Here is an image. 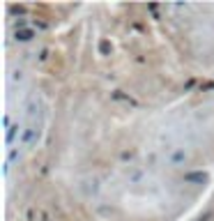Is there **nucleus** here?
I'll use <instances>...</instances> for the list:
<instances>
[{"mask_svg": "<svg viewBox=\"0 0 214 221\" xmlns=\"http://www.w3.org/2000/svg\"><path fill=\"white\" fill-rule=\"evenodd\" d=\"M39 134H42V127H30V124H26V129L21 134V141L26 143V145H35V143L39 141Z\"/></svg>", "mask_w": 214, "mask_h": 221, "instance_id": "1", "label": "nucleus"}, {"mask_svg": "<svg viewBox=\"0 0 214 221\" xmlns=\"http://www.w3.org/2000/svg\"><path fill=\"white\" fill-rule=\"evenodd\" d=\"M32 37H35L32 28H16V32H14V39H16V42H30Z\"/></svg>", "mask_w": 214, "mask_h": 221, "instance_id": "4", "label": "nucleus"}, {"mask_svg": "<svg viewBox=\"0 0 214 221\" xmlns=\"http://www.w3.org/2000/svg\"><path fill=\"white\" fill-rule=\"evenodd\" d=\"M21 85L23 83V69H12V74H9V88L14 90V85Z\"/></svg>", "mask_w": 214, "mask_h": 221, "instance_id": "5", "label": "nucleus"}, {"mask_svg": "<svg viewBox=\"0 0 214 221\" xmlns=\"http://www.w3.org/2000/svg\"><path fill=\"white\" fill-rule=\"evenodd\" d=\"M113 99H118V101H127V104H134V99L127 97V95H122V92H113Z\"/></svg>", "mask_w": 214, "mask_h": 221, "instance_id": "8", "label": "nucleus"}, {"mask_svg": "<svg viewBox=\"0 0 214 221\" xmlns=\"http://www.w3.org/2000/svg\"><path fill=\"white\" fill-rule=\"evenodd\" d=\"M16 129H18V124H9V127H7V143H9V145H12L14 136H16Z\"/></svg>", "mask_w": 214, "mask_h": 221, "instance_id": "7", "label": "nucleus"}, {"mask_svg": "<svg viewBox=\"0 0 214 221\" xmlns=\"http://www.w3.org/2000/svg\"><path fill=\"white\" fill-rule=\"evenodd\" d=\"M131 157H134L131 152H122V159H124V161H131Z\"/></svg>", "mask_w": 214, "mask_h": 221, "instance_id": "10", "label": "nucleus"}, {"mask_svg": "<svg viewBox=\"0 0 214 221\" xmlns=\"http://www.w3.org/2000/svg\"><path fill=\"white\" fill-rule=\"evenodd\" d=\"M81 191H83L85 196L99 194V180H97V177H85V180L81 182Z\"/></svg>", "mask_w": 214, "mask_h": 221, "instance_id": "2", "label": "nucleus"}, {"mask_svg": "<svg viewBox=\"0 0 214 221\" xmlns=\"http://www.w3.org/2000/svg\"><path fill=\"white\" fill-rule=\"evenodd\" d=\"M166 159L175 166V164H184V161L189 159V154H187V150H184V148H175V150L168 152V157H166Z\"/></svg>", "mask_w": 214, "mask_h": 221, "instance_id": "3", "label": "nucleus"}, {"mask_svg": "<svg viewBox=\"0 0 214 221\" xmlns=\"http://www.w3.org/2000/svg\"><path fill=\"white\" fill-rule=\"evenodd\" d=\"M46 58H49V51H46V48H44L42 53H39V60H46Z\"/></svg>", "mask_w": 214, "mask_h": 221, "instance_id": "11", "label": "nucleus"}, {"mask_svg": "<svg viewBox=\"0 0 214 221\" xmlns=\"http://www.w3.org/2000/svg\"><path fill=\"white\" fill-rule=\"evenodd\" d=\"M207 175L205 173H189V175H184V182H205Z\"/></svg>", "mask_w": 214, "mask_h": 221, "instance_id": "6", "label": "nucleus"}, {"mask_svg": "<svg viewBox=\"0 0 214 221\" xmlns=\"http://www.w3.org/2000/svg\"><path fill=\"white\" fill-rule=\"evenodd\" d=\"M99 51H101L104 55H108V53H111V44H108L106 39H104V42H99Z\"/></svg>", "mask_w": 214, "mask_h": 221, "instance_id": "9", "label": "nucleus"}, {"mask_svg": "<svg viewBox=\"0 0 214 221\" xmlns=\"http://www.w3.org/2000/svg\"><path fill=\"white\" fill-rule=\"evenodd\" d=\"M207 219H210V212H207V214H203V217H200L198 221H207Z\"/></svg>", "mask_w": 214, "mask_h": 221, "instance_id": "12", "label": "nucleus"}]
</instances>
